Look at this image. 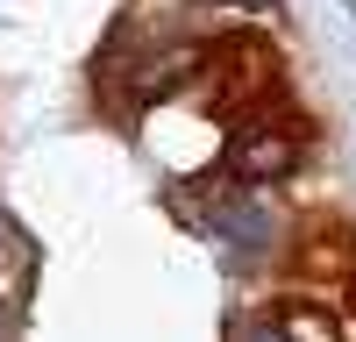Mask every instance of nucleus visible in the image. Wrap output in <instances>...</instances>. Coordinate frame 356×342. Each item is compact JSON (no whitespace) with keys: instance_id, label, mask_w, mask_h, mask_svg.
<instances>
[{"instance_id":"nucleus-3","label":"nucleus","mask_w":356,"mask_h":342,"mask_svg":"<svg viewBox=\"0 0 356 342\" xmlns=\"http://www.w3.org/2000/svg\"><path fill=\"white\" fill-rule=\"evenodd\" d=\"M228 328H235V335H307V342H321V335H342V314H335L328 300L278 293V300H264V307H250V314H235Z\"/></svg>"},{"instance_id":"nucleus-5","label":"nucleus","mask_w":356,"mask_h":342,"mask_svg":"<svg viewBox=\"0 0 356 342\" xmlns=\"http://www.w3.org/2000/svg\"><path fill=\"white\" fill-rule=\"evenodd\" d=\"M0 321H8V314H0Z\"/></svg>"},{"instance_id":"nucleus-2","label":"nucleus","mask_w":356,"mask_h":342,"mask_svg":"<svg viewBox=\"0 0 356 342\" xmlns=\"http://www.w3.org/2000/svg\"><path fill=\"white\" fill-rule=\"evenodd\" d=\"M271 79H278V50L264 43V36H235V43L214 50V65H207L200 114H235L243 100H257Z\"/></svg>"},{"instance_id":"nucleus-1","label":"nucleus","mask_w":356,"mask_h":342,"mask_svg":"<svg viewBox=\"0 0 356 342\" xmlns=\"http://www.w3.org/2000/svg\"><path fill=\"white\" fill-rule=\"evenodd\" d=\"M307 157V129L300 122H271V114H257L228 136V179L235 186H278L292 179Z\"/></svg>"},{"instance_id":"nucleus-4","label":"nucleus","mask_w":356,"mask_h":342,"mask_svg":"<svg viewBox=\"0 0 356 342\" xmlns=\"http://www.w3.org/2000/svg\"><path fill=\"white\" fill-rule=\"evenodd\" d=\"M200 8H235V0H200Z\"/></svg>"}]
</instances>
